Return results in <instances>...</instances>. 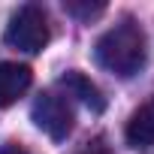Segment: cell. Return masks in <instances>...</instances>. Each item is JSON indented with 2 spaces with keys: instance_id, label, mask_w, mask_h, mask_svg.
<instances>
[{
  "instance_id": "obj_1",
  "label": "cell",
  "mask_w": 154,
  "mask_h": 154,
  "mask_svg": "<svg viewBox=\"0 0 154 154\" xmlns=\"http://www.w3.org/2000/svg\"><path fill=\"white\" fill-rule=\"evenodd\" d=\"M94 57H97V63L106 72L118 75V79H130V75H136L145 66V57H148L142 27L133 24V21L115 24L112 30H106L97 39Z\"/></svg>"
},
{
  "instance_id": "obj_2",
  "label": "cell",
  "mask_w": 154,
  "mask_h": 154,
  "mask_svg": "<svg viewBox=\"0 0 154 154\" xmlns=\"http://www.w3.org/2000/svg\"><path fill=\"white\" fill-rule=\"evenodd\" d=\"M48 18L42 12V6L36 3H24L21 9L12 12L9 24H6V42L18 51L36 54L48 45Z\"/></svg>"
},
{
  "instance_id": "obj_3",
  "label": "cell",
  "mask_w": 154,
  "mask_h": 154,
  "mask_svg": "<svg viewBox=\"0 0 154 154\" xmlns=\"http://www.w3.org/2000/svg\"><path fill=\"white\" fill-rule=\"evenodd\" d=\"M30 118H33V124H36L45 136H51L54 142L66 139V136L72 133V124H75V112H72L69 97H63V94H57V91L39 94V97L33 100Z\"/></svg>"
},
{
  "instance_id": "obj_4",
  "label": "cell",
  "mask_w": 154,
  "mask_h": 154,
  "mask_svg": "<svg viewBox=\"0 0 154 154\" xmlns=\"http://www.w3.org/2000/svg\"><path fill=\"white\" fill-rule=\"evenodd\" d=\"M33 82V72L30 66L24 63H15V60H3L0 63V109L12 106Z\"/></svg>"
},
{
  "instance_id": "obj_5",
  "label": "cell",
  "mask_w": 154,
  "mask_h": 154,
  "mask_svg": "<svg viewBox=\"0 0 154 154\" xmlns=\"http://www.w3.org/2000/svg\"><path fill=\"white\" fill-rule=\"evenodd\" d=\"M124 136H127V145H133V148H148V145H154V94H151L139 109H133Z\"/></svg>"
},
{
  "instance_id": "obj_6",
  "label": "cell",
  "mask_w": 154,
  "mask_h": 154,
  "mask_svg": "<svg viewBox=\"0 0 154 154\" xmlns=\"http://www.w3.org/2000/svg\"><path fill=\"white\" fill-rule=\"evenodd\" d=\"M60 85L66 88V97H79L91 112H103V109H106V100H103L100 88L88 79V75H82V72H66L63 79H60Z\"/></svg>"
},
{
  "instance_id": "obj_7",
  "label": "cell",
  "mask_w": 154,
  "mask_h": 154,
  "mask_svg": "<svg viewBox=\"0 0 154 154\" xmlns=\"http://www.w3.org/2000/svg\"><path fill=\"white\" fill-rule=\"evenodd\" d=\"M106 6L103 3H97V6H79V3H66V12H72V15H82V18H94V15H100Z\"/></svg>"
},
{
  "instance_id": "obj_8",
  "label": "cell",
  "mask_w": 154,
  "mask_h": 154,
  "mask_svg": "<svg viewBox=\"0 0 154 154\" xmlns=\"http://www.w3.org/2000/svg\"><path fill=\"white\" fill-rule=\"evenodd\" d=\"M0 154H30L24 145H18V142H3L0 145Z\"/></svg>"
},
{
  "instance_id": "obj_9",
  "label": "cell",
  "mask_w": 154,
  "mask_h": 154,
  "mask_svg": "<svg viewBox=\"0 0 154 154\" xmlns=\"http://www.w3.org/2000/svg\"><path fill=\"white\" fill-rule=\"evenodd\" d=\"M79 154H109V151H106L100 142H94V145H88V148H85V151H79Z\"/></svg>"
}]
</instances>
